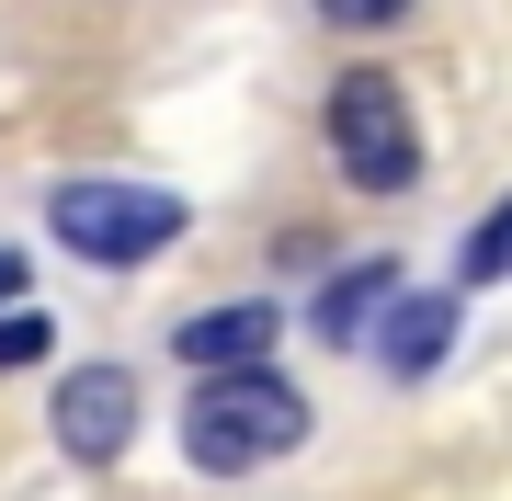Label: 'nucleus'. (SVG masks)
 Returning a JSON list of instances; mask_svg holds the SVG:
<instances>
[{
	"mask_svg": "<svg viewBox=\"0 0 512 501\" xmlns=\"http://www.w3.org/2000/svg\"><path fill=\"white\" fill-rule=\"evenodd\" d=\"M444 342H456V297H410V285H387V376H433Z\"/></svg>",
	"mask_w": 512,
	"mask_h": 501,
	"instance_id": "39448f33",
	"label": "nucleus"
},
{
	"mask_svg": "<svg viewBox=\"0 0 512 501\" xmlns=\"http://www.w3.org/2000/svg\"><path fill=\"white\" fill-rule=\"evenodd\" d=\"M330 160H342L365 194H410L421 183V126H410V92L387 69L330 80Z\"/></svg>",
	"mask_w": 512,
	"mask_h": 501,
	"instance_id": "f03ea898",
	"label": "nucleus"
},
{
	"mask_svg": "<svg viewBox=\"0 0 512 501\" xmlns=\"http://www.w3.org/2000/svg\"><path fill=\"white\" fill-rule=\"evenodd\" d=\"M319 12H330V23H353V35H387V23H410L421 0H319Z\"/></svg>",
	"mask_w": 512,
	"mask_h": 501,
	"instance_id": "1a4fd4ad",
	"label": "nucleus"
},
{
	"mask_svg": "<svg viewBox=\"0 0 512 501\" xmlns=\"http://www.w3.org/2000/svg\"><path fill=\"white\" fill-rule=\"evenodd\" d=\"M387 285H399V262H342V274L319 285V308H308V331H319V342H353V331H365V319L387 308Z\"/></svg>",
	"mask_w": 512,
	"mask_h": 501,
	"instance_id": "0eeeda50",
	"label": "nucleus"
},
{
	"mask_svg": "<svg viewBox=\"0 0 512 501\" xmlns=\"http://www.w3.org/2000/svg\"><path fill=\"white\" fill-rule=\"evenodd\" d=\"M274 331L285 319L262 308V297H239V308H205V319H183V365H262V353H274Z\"/></svg>",
	"mask_w": 512,
	"mask_h": 501,
	"instance_id": "423d86ee",
	"label": "nucleus"
},
{
	"mask_svg": "<svg viewBox=\"0 0 512 501\" xmlns=\"http://www.w3.org/2000/svg\"><path fill=\"white\" fill-rule=\"evenodd\" d=\"M46 342H57V331H46L35 308H0V376H12V365H35Z\"/></svg>",
	"mask_w": 512,
	"mask_h": 501,
	"instance_id": "6e6552de",
	"label": "nucleus"
},
{
	"mask_svg": "<svg viewBox=\"0 0 512 501\" xmlns=\"http://www.w3.org/2000/svg\"><path fill=\"white\" fill-rule=\"evenodd\" d=\"M308 445V399L285 388V376H262V365H217L194 388L183 410V456L194 467H217V479H239V467H274Z\"/></svg>",
	"mask_w": 512,
	"mask_h": 501,
	"instance_id": "f257e3e1",
	"label": "nucleus"
},
{
	"mask_svg": "<svg viewBox=\"0 0 512 501\" xmlns=\"http://www.w3.org/2000/svg\"><path fill=\"white\" fill-rule=\"evenodd\" d=\"M12 297H23V262H12V251H0V308H12Z\"/></svg>",
	"mask_w": 512,
	"mask_h": 501,
	"instance_id": "9b49d317",
	"label": "nucleus"
},
{
	"mask_svg": "<svg viewBox=\"0 0 512 501\" xmlns=\"http://www.w3.org/2000/svg\"><path fill=\"white\" fill-rule=\"evenodd\" d=\"M126 433H137V376L126 365H69V376H57V456L114 467Z\"/></svg>",
	"mask_w": 512,
	"mask_h": 501,
	"instance_id": "20e7f679",
	"label": "nucleus"
},
{
	"mask_svg": "<svg viewBox=\"0 0 512 501\" xmlns=\"http://www.w3.org/2000/svg\"><path fill=\"white\" fill-rule=\"evenodd\" d=\"M501 251H512V228L490 217V228H478V240H467V285H490V274H501Z\"/></svg>",
	"mask_w": 512,
	"mask_h": 501,
	"instance_id": "9d476101",
	"label": "nucleus"
},
{
	"mask_svg": "<svg viewBox=\"0 0 512 501\" xmlns=\"http://www.w3.org/2000/svg\"><path fill=\"white\" fill-rule=\"evenodd\" d=\"M46 228L57 251L80 262H148L183 240V194H148V183H57L46 194Z\"/></svg>",
	"mask_w": 512,
	"mask_h": 501,
	"instance_id": "7ed1b4c3",
	"label": "nucleus"
}]
</instances>
